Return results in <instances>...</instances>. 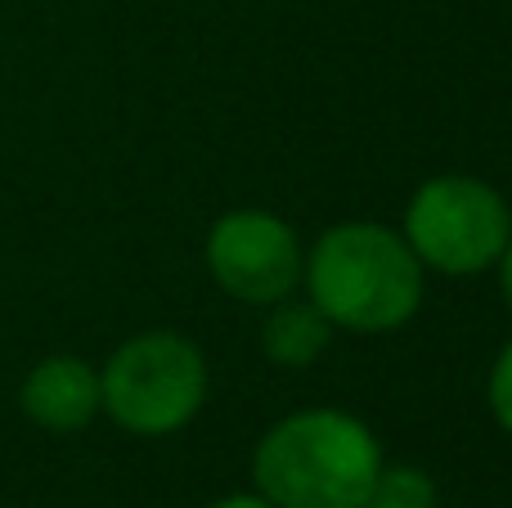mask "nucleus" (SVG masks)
Segmentation results:
<instances>
[{"instance_id":"1","label":"nucleus","mask_w":512,"mask_h":508,"mask_svg":"<svg viewBox=\"0 0 512 508\" xmlns=\"http://www.w3.org/2000/svg\"><path fill=\"white\" fill-rule=\"evenodd\" d=\"M301 279L324 320L346 333H396L423 306V261L405 234L373 221L319 234Z\"/></svg>"},{"instance_id":"2","label":"nucleus","mask_w":512,"mask_h":508,"mask_svg":"<svg viewBox=\"0 0 512 508\" xmlns=\"http://www.w3.org/2000/svg\"><path fill=\"white\" fill-rule=\"evenodd\" d=\"M369 423L346 410H297L252 450V486L279 508H360L382 473Z\"/></svg>"},{"instance_id":"3","label":"nucleus","mask_w":512,"mask_h":508,"mask_svg":"<svg viewBox=\"0 0 512 508\" xmlns=\"http://www.w3.org/2000/svg\"><path fill=\"white\" fill-rule=\"evenodd\" d=\"M207 401V360L198 342L171 329L126 338L99 369V414L131 437H171Z\"/></svg>"},{"instance_id":"4","label":"nucleus","mask_w":512,"mask_h":508,"mask_svg":"<svg viewBox=\"0 0 512 508\" xmlns=\"http://www.w3.org/2000/svg\"><path fill=\"white\" fill-rule=\"evenodd\" d=\"M405 243L423 270L481 275L499 266L512 234V212L495 185L477 176H432L405 207Z\"/></svg>"},{"instance_id":"5","label":"nucleus","mask_w":512,"mask_h":508,"mask_svg":"<svg viewBox=\"0 0 512 508\" xmlns=\"http://www.w3.org/2000/svg\"><path fill=\"white\" fill-rule=\"evenodd\" d=\"M207 270L239 302L274 306L301 288L306 252L283 216L239 207L225 212L207 234Z\"/></svg>"},{"instance_id":"6","label":"nucleus","mask_w":512,"mask_h":508,"mask_svg":"<svg viewBox=\"0 0 512 508\" xmlns=\"http://www.w3.org/2000/svg\"><path fill=\"white\" fill-rule=\"evenodd\" d=\"M18 410L45 432H81L99 414V369L81 356H45L18 387Z\"/></svg>"},{"instance_id":"7","label":"nucleus","mask_w":512,"mask_h":508,"mask_svg":"<svg viewBox=\"0 0 512 508\" xmlns=\"http://www.w3.org/2000/svg\"><path fill=\"white\" fill-rule=\"evenodd\" d=\"M328 342H333V324L324 320V311H319L310 297L306 302L283 297V302H274L270 315H265L261 351L270 356V365H279V369L315 365V360L328 351Z\"/></svg>"},{"instance_id":"8","label":"nucleus","mask_w":512,"mask_h":508,"mask_svg":"<svg viewBox=\"0 0 512 508\" xmlns=\"http://www.w3.org/2000/svg\"><path fill=\"white\" fill-rule=\"evenodd\" d=\"M360 508H436V482L423 468L382 464Z\"/></svg>"},{"instance_id":"9","label":"nucleus","mask_w":512,"mask_h":508,"mask_svg":"<svg viewBox=\"0 0 512 508\" xmlns=\"http://www.w3.org/2000/svg\"><path fill=\"white\" fill-rule=\"evenodd\" d=\"M486 405L495 414V423L512 437V342L495 356L490 365V378H486Z\"/></svg>"},{"instance_id":"10","label":"nucleus","mask_w":512,"mask_h":508,"mask_svg":"<svg viewBox=\"0 0 512 508\" xmlns=\"http://www.w3.org/2000/svg\"><path fill=\"white\" fill-rule=\"evenodd\" d=\"M207 508H279V504H270L261 491H239V495H221V500H212Z\"/></svg>"},{"instance_id":"11","label":"nucleus","mask_w":512,"mask_h":508,"mask_svg":"<svg viewBox=\"0 0 512 508\" xmlns=\"http://www.w3.org/2000/svg\"><path fill=\"white\" fill-rule=\"evenodd\" d=\"M499 284H504V297H508V306H512V234H508L504 257H499Z\"/></svg>"}]
</instances>
